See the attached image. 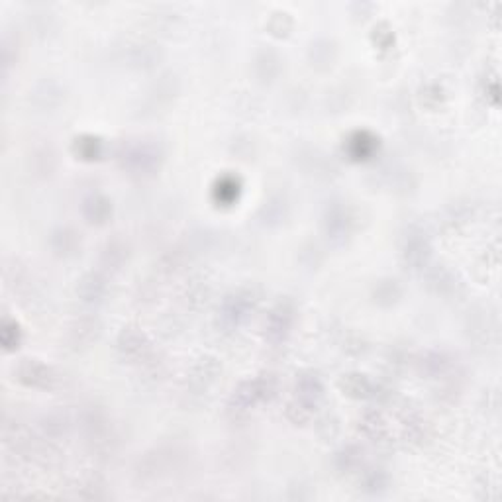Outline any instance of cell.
Here are the masks:
<instances>
[{
	"label": "cell",
	"mask_w": 502,
	"mask_h": 502,
	"mask_svg": "<svg viewBox=\"0 0 502 502\" xmlns=\"http://www.w3.org/2000/svg\"><path fill=\"white\" fill-rule=\"evenodd\" d=\"M386 483H384V477H373L371 481H367V485L363 487L365 492H369V494H381L386 490Z\"/></svg>",
	"instance_id": "cell-1"
}]
</instances>
